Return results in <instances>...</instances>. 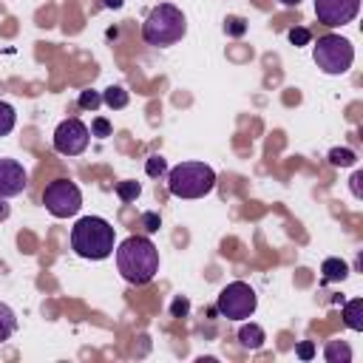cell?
<instances>
[{
	"label": "cell",
	"instance_id": "6da1fadb",
	"mask_svg": "<svg viewBox=\"0 0 363 363\" xmlns=\"http://www.w3.org/2000/svg\"><path fill=\"white\" fill-rule=\"evenodd\" d=\"M116 269L128 284H150L159 272V250L147 235H128L116 247Z\"/></svg>",
	"mask_w": 363,
	"mask_h": 363
},
{
	"label": "cell",
	"instance_id": "7a4b0ae2",
	"mask_svg": "<svg viewBox=\"0 0 363 363\" xmlns=\"http://www.w3.org/2000/svg\"><path fill=\"white\" fill-rule=\"evenodd\" d=\"M71 250L91 261L108 258L113 252V227L99 216H82L71 227Z\"/></svg>",
	"mask_w": 363,
	"mask_h": 363
},
{
	"label": "cell",
	"instance_id": "3957f363",
	"mask_svg": "<svg viewBox=\"0 0 363 363\" xmlns=\"http://www.w3.org/2000/svg\"><path fill=\"white\" fill-rule=\"evenodd\" d=\"M187 34V17L173 3H159L142 23V40L156 48H167Z\"/></svg>",
	"mask_w": 363,
	"mask_h": 363
},
{
	"label": "cell",
	"instance_id": "277c9868",
	"mask_svg": "<svg viewBox=\"0 0 363 363\" xmlns=\"http://www.w3.org/2000/svg\"><path fill=\"white\" fill-rule=\"evenodd\" d=\"M216 187V170L204 162H182L167 170V190L176 199H201Z\"/></svg>",
	"mask_w": 363,
	"mask_h": 363
},
{
	"label": "cell",
	"instance_id": "5b68a950",
	"mask_svg": "<svg viewBox=\"0 0 363 363\" xmlns=\"http://www.w3.org/2000/svg\"><path fill=\"white\" fill-rule=\"evenodd\" d=\"M312 60H315V65H318L323 74L340 77V74H346V71L352 68V62H354V45H352L346 37H340V34H323V37H318V43L312 45Z\"/></svg>",
	"mask_w": 363,
	"mask_h": 363
},
{
	"label": "cell",
	"instance_id": "8992f818",
	"mask_svg": "<svg viewBox=\"0 0 363 363\" xmlns=\"http://www.w3.org/2000/svg\"><path fill=\"white\" fill-rule=\"evenodd\" d=\"M255 306H258V295H255V289H252L250 284H244V281L227 284V286L218 292V301H216L218 315L227 318V320H244V318H250V315L255 312Z\"/></svg>",
	"mask_w": 363,
	"mask_h": 363
},
{
	"label": "cell",
	"instance_id": "52a82bcc",
	"mask_svg": "<svg viewBox=\"0 0 363 363\" xmlns=\"http://www.w3.org/2000/svg\"><path fill=\"white\" fill-rule=\"evenodd\" d=\"M43 204L54 218H68L77 216L82 207V193L71 179H54L43 190Z\"/></svg>",
	"mask_w": 363,
	"mask_h": 363
},
{
	"label": "cell",
	"instance_id": "ba28073f",
	"mask_svg": "<svg viewBox=\"0 0 363 363\" xmlns=\"http://www.w3.org/2000/svg\"><path fill=\"white\" fill-rule=\"evenodd\" d=\"M91 142V130L82 119L71 116V119H62L54 130V150L62 153V156H79Z\"/></svg>",
	"mask_w": 363,
	"mask_h": 363
},
{
	"label": "cell",
	"instance_id": "9c48e42d",
	"mask_svg": "<svg viewBox=\"0 0 363 363\" xmlns=\"http://www.w3.org/2000/svg\"><path fill=\"white\" fill-rule=\"evenodd\" d=\"M357 11H360V0H315V17L329 28L352 23Z\"/></svg>",
	"mask_w": 363,
	"mask_h": 363
},
{
	"label": "cell",
	"instance_id": "30bf717a",
	"mask_svg": "<svg viewBox=\"0 0 363 363\" xmlns=\"http://www.w3.org/2000/svg\"><path fill=\"white\" fill-rule=\"evenodd\" d=\"M26 187H28L26 167L17 159H0V196L3 199H14Z\"/></svg>",
	"mask_w": 363,
	"mask_h": 363
},
{
	"label": "cell",
	"instance_id": "8fae6325",
	"mask_svg": "<svg viewBox=\"0 0 363 363\" xmlns=\"http://www.w3.org/2000/svg\"><path fill=\"white\" fill-rule=\"evenodd\" d=\"M238 340H241V346H244V349L255 352V349H261V346H264L267 335H264V329H261L258 323H244V326L238 329Z\"/></svg>",
	"mask_w": 363,
	"mask_h": 363
},
{
	"label": "cell",
	"instance_id": "7c38bea8",
	"mask_svg": "<svg viewBox=\"0 0 363 363\" xmlns=\"http://www.w3.org/2000/svg\"><path fill=\"white\" fill-rule=\"evenodd\" d=\"M320 272H323V281H343L349 275V264L343 258H326L320 264Z\"/></svg>",
	"mask_w": 363,
	"mask_h": 363
},
{
	"label": "cell",
	"instance_id": "4fadbf2b",
	"mask_svg": "<svg viewBox=\"0 0 363 363\" xmlns=\"http://www.w3.org/2000/svg\"><path fill=\"white\" fill-rule=\"evenodd\" d=\"M343 320H346V326L354 329V332L363 329V298H354V301H349V303L343 306Z\"/></svg>",
	"mask_w": 363,
	"mask_h": 363
},
{
	"label": "cell",
	"instance_id": "5bb4252c",
	"mask_svg": "<svg viewBox=\"0 0 363 363\" xmlns=\"http://www.w3.org/2000/svg\"><path fill=\"white\" fill-rule=\"evenodd\" d=\"M323 357H326V363H349L352 360V349L343 340H329L326 349H323Z\"/></svg>",
	"mask_w": 363,
	"mask_h": 363
},
{
	"label": "cell",
	"instance_id": "9a60e30c",
	"mask_svg": "<svg viewBox=\"0 0 363 363\" xmlns=\"http://www.w3.org/2000/svg\"><path fill=\"white\" fill-rule=\"evenodd\" d=\"M102 102H105L108 108H113V111H122V108L130 102V96H128V91H125L122 85H111V88L102 91Z\"/></svg>",
	"mask_w": 363,
	"mask_h": 363
},
{
	"label": "cell",
	"instance_id": "2e32d148",
	"mask_svg": "<svg viewBox=\"0 0 363 363\" xmlns=\"http://www.w3.org/2000/svg\"><path fill=\"white\" fill-rule=\"evenodd\" d=\"M14 329H17V315H14V309L0 301V343L9 340V337L14 335Z\"/></svg>",
	"mask_w": 363,
	"mask_h": 363
},
{
	"label": "cell",
	"instance_id": "e0dca14e",
	"mask_svg": "<svg viewBox=\"0 0 363 363\" xmlns=\"http://www.w3.org/2000/svg\"><path fill=\"white\" fill-rule=\"evenodd\" d=\"M14 122H17L14 108H11L6 99H0V136H9V133L14 130Z\"/></svg>",
	"mask_w": 363,
	"mask_h": 363
},
{
	"label": "cell",
	"instance_id": "ac0fdd59",
	"mask_svg": "<svg viewBox=\"0 0 363 363\" xmlns=\"http://www.w3.org/2000/svg\"><path fill=\"white\" fill-rule=\"evenodd\" d=\"M329 162H332L335 167H349V164L357 162V156H354V150H349V147H332V150H329Z\"/></svg>",
	"mask_w": 363,
	"mask_h": 363
},
{
	"label": "cell",
	"instance_id": "d6986e66",
	"mask_svg": "<svg viewBox=\"0 0 363 363\" xmlns=\"http://www.w3.org/2000/svg\"><path fill=\"white\" fill-rule=\"evenodd\" d=\"M145 173H147L150 179H162V176H167V162L156 153V156H150V159L145 162Z\"/></svg>",
	"mask_w": 363,
	"mask_h": 363
},
{
	"label": "cell",
	"instance_id": "ffe728a7",
	"mask_svg": "<svg viewBox=\"0 0 363 363\" xmlns=\"http://www.w3.org/2000/svg\"><path fill=\"white\" fill-rule=\"evenodd\" d=\"M139 193H142L139 182H119V184H116V196H119L122 201H136Z\"/></svg>",
	"mask_w": 363,
	"mask_h": 363
},
{
	"label": "cell",
	"instance_id": "44dd1931",
	"mask_svg": "<svg viewBox=\"0 0 363 363\" xmlns=\"http://www.w3.org/2000/svg\"><path fill=\"white\" fill-rule=\"evenodd\" d=\"M99 105H102V94H96V91H82V94H79V108L96 111Z\"/></svg>",
	"mask_w": 363,
	"mask_h": 363
},
{
	"label": "cell",
	"instance_id": "7402d4cb",
	"mask_svg": "<svg viewBox=\"0 0 363 363\" xmlns=\"http://www.w3.org/2000/svg\"><path fill=\"white\" fill-rule=\"evenodd\" d=\"M224 31H227L230 37H241V34L247 31V23H244L241 17H227V23H224Z\"/></svg>",
	"mask_w": 363,
	"mask_h": 363
},
{
	"label": "cell",
	"instance_id": "603a6c76",
	"mask_svg": "<svg viewBox=\"0 0 363 363\" xmlns=\"http://www.w3.org/2000/svg\"><path fill=\"white\" fill-rule=\"evenodd\" d=\"M309 40H312V34H309V28H289V43L292 45H309Z\"/></svg>",
	"mask_w": 363,
	"mask_h": 363
},
{
	"label": "cell",
	"instance_id": "cb8c5ba5",
	"mask_svg": "<svg viewBox=\"0 0 363 363\" xmlns=\"http://www.w3.org/2000/svg\"><path fill=\"white\" fill-rule=\"evenodd\" d=\"M91 136H99V139L111 136V122H108V119H102V116H96V119L91 122Z\"/></svg>",
	"mask_w": 363,
	"mask_h": 363
},
{
	"label": "cell",
	"instance_id": "d4e9b609",
	"mask_svg": "<svg viewBox=\"0 0 363 363\" xmlns=\"http://www.w3.org/2000/svg\"><path fill=\"white\" fill-rule=\"evenodd\" d=\"M142 224H145L147 233H156V230L162 227V218H159V213H145V216H142Z\"/></svg>",
	"mask_w": 363,
	"mask_h": 363
},
{
	"label": "cell",
	"instance_id": "484cf974",
	"mask_svg": "<svg viewBox=\"0 0 363 363\" xmlns=\"http://www.w3.org/2000/svg\"><path fill=\"white\" fill-rule=\"evenodd\" d=\"M170 312H173L176 318H184V315L190 312V303H187V298H182V295H179V298L170 303Z\"/></svg>",
	"mask_w": 363,
	"mask_h": 363
},
{
	"label": "cell",
	"instance_id": "4316f807",
	"mask_svg": "<svg viewBox=\"0 0 363 363\" xmlns=\"http://www.w3.org/2000/svg\"><path fill=\"white\" fill-rule=\"evenodd\" d=\"M312 354H315V346H312L309 340H303V343L298 346V357H301V360H309Z\"/></svg>",
	"mask_w": 363,
	"mask_h": 363
},
{
	"label": "cell",
	"instance_id": "83f0119b",
	"mask_svg": "<svg viewBox=\"0 0 363 363\" xmlns=\"http://www.w3.org/2000/svg\"><path fill=\"white\" fill-rule=\"evenodd\" d=\"M349 182H352V193H354V199H360V196H363V193H360V182H363V173H354Z\"/></svg>",
	"mask_w": 363,
	"mask_h": 363
},
{
	"label": "cell",
	"instance_id": "f1b7e54d",
	"mask_svg": "<svg viewBox=\"0 0 363 363\" xmlns=\"http://www.w3.org/2000/svg\"><path fill=\"white\" fill-rule=\"evenodd\" d=\"M9 216H11V207H9V201L0 196V221H6Z\"/></svg>",
	"mask_w": 363,
	"mask_h": 363
},
{
	"label": "cell",
	"instance_id": "f546056e",
	"mask_svg": "<svg viewBox=\"0 0 363 363\" xmlns=\"http://www.w3.org/2000/svg\"><path fill=\"white\" fill-rule=\"evenodd\" d=\"M122 3H125V0H105V6H108V9H119Z\"/></svg>",
	"mask_w": 363,
	"mask_h": 363
},
{
	"label": "cell",
	"instance_id": "4dcf8cb0",
	"mask_svg": "<svg viewBox=\"0 0 363 363\" xmlns=\"http://www.w3.org/2000/svg\"><path fill=\"white\" fill-rule=\"evenodd\" d=\"M281 6H301V0H278Z\"/></svg>",
	"mask_w": 363,
	"mask_h": 363
}]
</instances>
